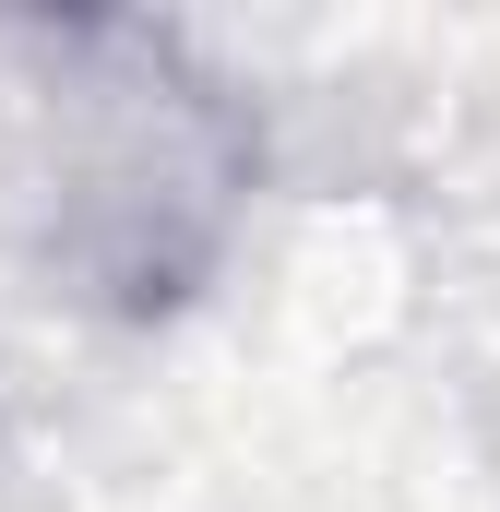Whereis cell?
Instances as JSON below:
<instances>
[]
</instances>
